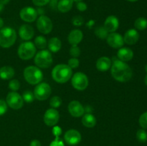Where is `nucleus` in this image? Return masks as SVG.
Segmentation results:
<instances>
[{
  "label": "nucleus",
  "mask_w": 147,
  "mask_h": 146,
  "mask_svg": "<svg viewBox=\"0 0 147 146\" xmlns=\"http://www.w3.org/2000/svg\"><path fill=\"white\" fill-rule=\"evenodd\" d=\"M112 77L116 80L125 82L131 80L132 77V70L126 62L117 60L113 62L111 67Z\"/></svg>",
  "instance_id": "f257e3e1"
},
{
  "label": "nucleus",
  "mask_w": 147,
  "mask_h": 146,
  "mask_svg": "<svg viewBox=\"0 0 147 146\" xmlns=\"http://www.w3.org/2000/svg\"><path fill=\"white\" fill-rule=\"evenodd\" d=\"M73 71L67 64H57L52 71L53 80L58 83H65L71 78Z\"/></svg>",
  "instance_id": "f03ea898"
},
{
  "label": "nucleus",
  "mask_w": 147,
  "mask_h": 146,
  "mask_svg": "<svg viewBox=\"0 0 147 146\" xmlns=\"http://www.w3.org/2000/svg\"><path fill=\"white\" fill-rule=\"evenodd\" d=\"M17 34L14 29L6 27L0 29V46L4 48H9L15 43Z\"/></svg>",
  "instance_id": "7ed1b4c3"
},
{
  "label": "nucleus",
  "mask_w": 147,
  "mask_h": 146,
  "mask_svg": "<svg viewBox=\"0 0 147 146\" xmlns=\"http://www.w3.org/2000/svg\"><path fill=\"white\" fill-rule=\"evenodd\" d=\"M24 77L29 84H37L42 80L43 74L38 67L29 66L24 69Z\"/></svg>",
  "instance_id": "20e7f679"
},
{
  "label": "nucleus",
  "mask_w": 147,
  "mask_h": 146,
  "mask_svg": "<svg viewBox=\"0 0 147 146\" xmlns=\"http://www.w3.org/2000/svg\"><path fill=\"white\" fill-rule=\"evenodd\" d=\"M34 63L40 68H48L53 63V57L48 50H41L34 57Z\"/></svg>",
  "instance_id": "39448f33"
},
{
  "label": "nucleus",
  "mask_w": 147,
  "mask_h": 146,
  "mask_svg": "<svg viewBox=\"0 0 147 146\" xmlns=\"http://www.w3.org/2000/svg\"><path fill=\"white\" fill-rule=\"evenodd\" d=\"M36 53L35 45L31 42L22 43L18 48V55L23 60H30Z\"/></svg>",
  "instance_id": "423d86ee"
},
{
  "label": "nucleus",
  "mask_w": 147,
  "mask_h": 146,
  "mask_svg": "<svg viewBox=\"0 0 147 146\" xmlns=\"http://www.w3.org/2000/svg\"><path fill=\"white\" fill-rule=\"evenodd\" d=\"M51 87L47 83H40L34 90V95L37 100L43 101L48 98L51 94Z\"/></svg>",
  "instance_id": "0eeeda50"
},
{
  "label": "nucleus",
  "mask_w": 147,
  "mask_h": 146,
  "mask_svg": "<svg viewBox=\"0 0 147 146\" xmlns=\"http://www.w3.org/2000/svg\"><path fill=\"white\" fill-rule=\"evenodd\" d=\"M72 85L78 90H84L88 85V79L83 72H76L73 74L71 80Z\"/></svg>",
  "instance_id": "6e6552de"
},
{
  "label": "nucleus",
  "mask_w": 147,
  "mask_h": 146,
  "mask_svg": "<svg viewBox=\"0 0 147 146\" xmlns=\"http://www.w3.org/2000/svg\"><path fill=\"white\" fill-rule=\"evenodd\" d=\"M6 102L7 105L9 106L11 109L19 110L22 108L24 104V100L22 97L17 92H10L8 93L6 98Z\"/></svg>",
  "instance_id": "1a4fd4ad"
},
{
  "label": "nucleus",
  "mask_w": 147,
  "mask_h": 146,
  "mask_svg": "<svg viewBox=\"0 0 147 146\" xmlns=\"http://www.w3.org/2000/svg\"><path fill=\"white\" fill-rule=\"evenodd\" d=\"M37 27L40 32L47 34L53 29V22L47 16L41 15L37 21Z\"/></svg>",
  "instance_id": "9d476101"
},
{
  "label": "nucleus",
  "mask_w": 147,
  "mask_h": 146,
  "mask_svg": "<svg viewBox=\"0 0 147 146\" xmlns=\"http://www.w3.org/2000/svg\"><path fill=\"white\" fill-rule=\"evenodd\" d=\"M60 115L56 109L50 108L45 112L44 122L47 126H55L59 121Z\"/></svg>",
  "instance_id": "9b49d317"
},
{
  "label": "nucleus",
  "mask_w": 147,
  "mask_h": 146,
  "mask_svg": "<svg viewBox=\"0 0 147 146\" xmlns=\"http://www.w3.org/2000/svg\"><path fill=\"white\" fill-rule=\"evenodd\" d=\"M37 11L35 9L31 7H26L22 9L20 12V17L23 21L27 22H32L37 17Z\"/></svg>",
  "instance_id": "f8f14e48"
},
{
  "label": "nucleus",
  "mask_w": 147,
  "mask_h": 146,
  "mask_svg": "<svg viewBox=\"0 0 147 146\" xmlns=\"http://www.w3.org/2000/svg\"><path fill=\"white\" fill-rule=\"evenodd\" d=\"M64 139L66 143L70 145H76L81 140V135L78 130L71 129L65 133Z\"/></svg>",
  "instance_id": "ddd939ff"
},
{
  "label": "nucleus",
  "mask_w": 147,
  "mask_h": 146,
  "mask_svg": "<svg viewBox=\"0 0 147 146\" xmlns=\"http://www.w3.org/2000/svg\"><path fill=\"white\" fill-rule=\"evenodd\" d=\"M106 40H107V43L109 44V45L113 48H121V47H123V44H124L123 37L118 33H111L110 34L108 35Z\"/></svg>",
  "instance_id": "4468645a"
},
{
  "label": "nucleus",
  "mask_w": 147,
  "mask_h": 146,
  "mask_svg": "<svg viewBox=\"0 0 147 146\" xmlns=\"http://www.w3.org/2000/svg\"><path fill=\"white\" fill-rule=\"evenodd\" d=\"M68 110L70 114L74 117H79L83 115L85 109L83 106L77 100H73L68 104Z\"/></svg>",
  "instance_id": "2eb2a0df"
},
{
  "label": "nucleus",
  "mask_w": 147,
  "mask_h": 146,
  "mask_svg": "<svg viewBox=\"0 0 147 146\" xmlns=\"http://www.w3.org/2000/svg\"><path fill=\"white\" fill-rule=\"evenodd\" d=\"M119 21L118 18L115 16H109L106 18L104 22V28L108 31V32H114L119 28Z\"/></svg>",
  "instance_id": "dca6fc26"
},
{
  "label": "nucleus",
  "mask_w": 147,
  "mask_h": 146,
  "mask_svg": "<svg viewBox=\"0 0 147 146\" xmlns=\"http://www.w3.org/2000/svg\"><path fill=\"white\" fill-rule=\"evenodd\" d=\"M34 29L29 24H23L19 29V34L23 40H30L34 36Z\"/></svg>",
  "instance_id": "f3484780"
},
{
  "label": "nucleus",
  "mask_w": 147,
  "mask_h": 146,
  "mask_svg": "<svg viewBox=\"0 0 147 146\" xmlns=\"http://www.w3.org/2000/svg\"><path fill=\"white\" fill-rule=\"evenodd\" d=\"M139 39V34L136 29H129L125 33V35L123 37V41L129 45H133L136 44Z\"/></svg>",
  "instance_id": "a211bd4d"
},
{
  "label": "nucleus",
  "mask_w": 147,
  "mask_h": 146,
  "mask_svg": "<svg viewBox=\"0 0 147 146\" xmlns=\"http://www.w3.org/2000/svg\"><path fill=\"white\" fill-rule=\"evenodd\" d=\"M83 37V32L80 29H73L69 34L68 42L72 46H76L82 41Z\"/></svg>",
  "instance_id": "6ab92c4d"
},
{
  "label": "nucleus",
  "mask_w": 147,
  "mask_h": 146,
  "mask_svg": "<svg viewBox=\"0 0 147 146\" xmlns=\"http://www.w3.org/2000/svg\"><path fill=\"white\" fill-rule=\"evenodd\" d=\"M117 57L119 60L122 62L130 61L134 57V52L131 49L127 47L121 48L117 52Z\"/></svg>",
  "instance_id": "aec40b11"
},
{
  "label": "nucleus",
  "mask_w": 147,
  "mask_h": 146,
  "mask_svg": "<svg viewBox=\"0 0 147 146\" xmlns=\"http://www.w3.org/2000/svg\"><path fill=\"white\" fill-rule=\"evenodd\" d=\"M111 66V60L107 57H102L96 62V67L100 72H106Z\"/></svg>",
  "instance_id": "412c9836"
},
{
  "label": "nucleus",
  "mask_w": 147,
  "mask_h": 146,
  "mask_svg": "<svg viewBox=\"0 0 147 146\" xmlns=\"http://www.w3.org/2000/svg\"><path fill=\"white\" fill-rule=\"evenodd\" d=\"M14 69L9 66H4L0 68V77L2 80H10L14 77Z\"/></svg>",
  "instance_id": "4be33fe9"
},
{
  "label": "nucleus",
  "mask_w": 147,
  "mask_h": 146,
  "mask_svg": "<svg viewBox=\"0 0 147 146\" xmlns=\"http://www.w3.org/2000/svg\"><path fill=\"white\" fill-rule=\"evenodd\" d=\"M73 0H60L57 3V9L60 12L65 13L73 7Z\"/></svg>",
  "instance_id": "5701e85b"
},
{
  "label": "nucleus",
  "mask_w": 147,
  "mask_h": 146,
  "mask_svg": "<svg viewBox=\"0 0 147 146\" xmlns=\"http://www.w3.org/2000/svg\"><path fill=\"white\" fill-rule=\"evenodd\" d=\"M47 45H48V48L50 50V52H57L61 49L62 43L61 41L57 37H53L49 40Z\"/></svg>",
  "instance_id": "b1692460"
},
{
  "label": "nucleus",
  "mask_w": 147,
  "mask_h": 146,
  "mask_svg": "<svg viewBox=\"0 0 147 146\" xmlns=\"http://www.w3.org/2000/svg\"><path fill=\"white\" fill-rule=\"evenodd\" d=\"M82 123L87 127H93L96 125V119L90 113H87L83 115L82 118Z\"/></svg>",
  "instance_id": "393cba45"
},
{
  "label": "nucleus",
  "mask_w": 147,
  "mask_h": 146,
  "mask_svg": "<svg viewBox=\"0 0 147 146\" xmlns=\"http://www.w3.org/2000/svg\"><path fill=\"white\" fill-rule=\"evenodd\" d=\"M134 27L139 30H144L147 27V19L144 17H139L135 21Z\"/></svg>",
  "instance_id": "a878e982"
},
{
  "label": "nucleus",
  "mask_w": 147,
  "mask_h": 146,
  "mask_svg": "<svg viewBox=\"0 0 147 146\" xmlns=\"http://www.w3.org/2000/svg\"><path fill=\"white\" fill-rule=\"evenodd\" d=\"M34 45L39 49H45L47 45V40L42 36H38V37H36V39L34 40Z\"/></svg>",
  "instance_id": "bb28decb"
},
{
  "label": "nucleus",
  "mask_w": 147,
  "mask_h": 146,
  "mask_svg": "<svg viewBox=\"0 0 147 146\" xmlns=\"http://www.w3.org/2000/svg\"><path fill=\"white\" fill-rule=\"evenodd\" d=\"M95 34L101 40H104L106 39L108 37V31L104 28V27H98L95 30Z\"/></svg>",
  "instance_id": "cd10ccee"
},
{
  "label": "nucleus",
  "mask_w": 147,
  "mask_h": 146,
  "mask_svg": "<svg viewBox=\"0 0 147 146\" xmlns=\"http://www.w3.org/2000/svg\"><path fill=\"white\" fill-rule=\"evenodd\" d=\"M136 138L140 143H146L147 141V133L144 129H140L136 133Z\"/></svg>",
  "instance_id": "c85d7f7f"
},
{
  "label": "nucleus",
  "mask_w": 147,
  "mask_h": 146,
  "mask_svg": "<svg viewBox=\"0 0 147 146\" xmlns=\"http://www.w3.org/2000/svg\"><path fill=\"white\" fill-rule=\"evenodd\" d=\"M62 104V99L58 96H54L50 99V104L53 108L56 109L60 107Z\"/></svg>",
  "instance_id": "c756f323"
},
{
  "label": "nucleus",
  "mask_w": 147,
  "mask_h": 146,
  "mask_svg": "<svg viewBox=\"0 0 147 146\" xmlns=\"http://www.w3.org/2000/svg\"><path fill=\"white\" fill-rule=\"evenodd\" d=\"M23 100L26 102L31 103L32 102L33 100L34 99V95L30 90H26L23 92L22 94Z\"/></svg>",
  "instance_id": "7c9ffc66"
},
{
  "label": "nucleus",
  "mask_w": 147,
  "mask_h": 146,
  "mask_svg": "<svg viewBox=\"0 0 147 146\" xmlns=\"http://www.w3.org/2000/svg\"><path fill=\"white\" fill-rule=\"evenodd\" d=\"M20 83L17 80H11L9 83V88L13 92H16L20 89Z\"/></svg>",
  "instance_id": "2f4dec72"
},
{
  "label": "nucleus",
  "mask_w": 147,
  "mask_h": 146,
  "mask_svg": "<svg viewBox=\"0 0 147 146\" xmlns=\"http://www.w3.org/2000/svg\"><path fill=\"white\" fill-rule=\"evenodd\" d=\"M139 124L144 129L147 128V112L144 113L139 117Z\"/></svg>",
  "instance_id": "473e14b6"
},
{
  "label": "nucleus",
  "mask_w": 147,
  "mask_h": 146,
  "mask_svg": "<svg viewBox=\"0 0 147 146\" xmlns=\"http://www.w3.org/2000/svg\"><path fill=\"white\" fill-rule=\"evenodd\" d=\"M70 54L73 57L77 58L80 56V50L77 45L76 46H72L70 50Z\"/></svg>",
  "instance_id": "72a5a7b5"
},
{
  "label": "nucleus",
  "mask_w": 147,
  "mask_h": 146,
  "mask_svg": "<svg viewBox=\"0 0 147 146\" xmlns=\"http://www.w3.org/2000/svg\"><path fill=\"white\" fill-rule=\"evenodd\" d=\"M79 64H80L79 60H78L77 58L73 57V58L70 59V60H68V64H67V65H68L71 69H76L78 67Z\"/></svg>",
  "instance_id": "f704fd0d"
},
{
  "label": "nucleus",
  "mask_w": 147,
  "mask_h": 146,
  "mask_svg": "<svg viewBox=\"0 0 147 146\" xmlns=\"http://www.w3.org/2000/svg\"><path fill=\"white\" fill-rule=\"evenodd\" d=\"M72 22L75 26H81L84 23V19L80 16H76L72 19Z\"/></svg>",
  "instance_id": "c9c22d12"
},
{
  "label": "nucleus",
  "mask_w": 147,
  "mask_h": 146,
  "mask_svg": "<svg viewBox=\"0 0 147 146\" xmlns=\"http://www.w3.org/2000/svg\"><path fill=\"white\" fill-rule=\"evenodd\" d=\"M7 111V104L4 100H0V116L5 114Z\"/></svg>",
  "instance_id": "e433bc0d"
},
{
  "label": "nucleus",
  "mask_w": 147,
  "mask_h": 146,
  "mask_svg": "<svg viewBox=\"0 0 147 146\" xmlns=\"http://www.w3.org/2000/svg\"><path fill=\"white\" fill-rule=\"evenodd\" d=\"M50 1V0H32L33 4L37 7H43L48 4Z\"/></svg>",
  "instance_id": "4c0bfd02"
},
{
  "label": "nucleus",
  "mask_w": 147,
  "mask_h": 146,
  "mask_svg": "<svg viewBox=\"0 0 147 146\" xmlns=\"http://www.w3.org/2000/svg\"><path fill=\"white\" fill-rule=\"evenodd\" d=\"M50 146H65V145L63 142L59 139V137H55V140H53V141L52 142Z\"/></svg>",
  "instance_id": "58836bf2"
},
{
  "label": "nucleus",
  "mask_w": 147,
  "mask_h": 146,
  "mask_svg": "<svg viewBox=\"0 0 147 146\" xmlns=\"http://www.w3.org/2000/svg\"><path fill=\"white\" fill-rule=\"evenodd\" d=\"M76 7H77L78 9L80 11H84L87 9V5H86V4L84 2H82V1L77 3Z\"/></svg>",
  "instance_id": "ea45409f"
},
{
  "label": "nucleus",
  "mask_w": 147,
  "mask_h": 146,
  "mask_svg": "<svg viewBox=\"0 0 147 146\" xmlns=\"http://www.w3.org/2000/svg\"><path fill=\"white\" fill-rule=\"evenodd\" d=\"M61 133H62V130L60 127H58V126H55V127H54V128H53V135L55 136V137H59V136L60 135V134H61Z\"/></svg>",
  "instance_id": "a19ab883"
},
{
  "label": "nucleus",
  "mask_w": 147,
  "mask_h": 146,
  "mask_svg": "<svg viewBox=\"0 0 147 146\" xmlns=\"http://www.w3.org/2000/svg\"><path fill=\"white\" fill-rule=\"evenodd\" d=\"M30 146H41V143L38 140H33L30 143Z\"/></svg>",
  "instance_id": "79ce46f5"
},
{
  "label": "nucleus",
  "mask_w": 147,
  "mask_h": 146,
  "mask_svg": "<svg viewBox=\"0 0 147 146\" xmlns=\"http://www.w3.org/2000/svg\"><path fill=\"white\" fill-rule=\"evenodd\" d=\"M0 1H1V3H2L4 5H5V4H7L9 2L10 0H0Z\"/></svg>",
  "instance_id": "37998d69"
},
{
  "label": "nucleus",
  "mask_w": 147,
  "mask_h": 146,
  "mask_svg": "<svg viewBox=\"0 0 147 146\" xmlns=\"http://www.w3.org/2000/svg\"><path fill=\"white\" fill-rule=\"evenodd\" d=\"M3 25H4V21H3L2 19L0 18V29H2Z\"/></svg>",
  "instance_id": "c03bdc74"
},
{
  "label": "nucleus",
  "mask_w": 147,
  "mask_h": 146,
  "mask_svg": "<svg viewBox=\"0 0 147 146\" xmlns=\"http://www.w3.org/2000/svg\"><path fill=\"white\" fill-rule=\"evenodd\" d=\"M4 4H2V3H1V1H0V12H1V11H2L3 10V9H4Z\"/></svg>",
  "instance_id": "a18cd8bd"
},
{
  "label": "nucleus",
  "mask_w": 147,
  "mask_h": 146,
  "mask_svg": "<svg viewBox=\"0 0 147 146\" xmlns=\"http://www.w3.org/2000/svg\"><path fill=\"white\" fill-rule=\"evenodd\" d=\"M144 82H145V84H146V85H147V74H146V77H145V79H144Z\"/></svg>",
  "instance_id": "49530a36"
},
{
  "label": "nucleus",
  "mask_w": 147,
  "mask_h": 146,
  "mask_svg": "<svg viewBox=\"0 0 147 146\" xmlns=\"http://www.w3.org/2000/svg\"><path fill=\"white\" fill-rule=\"evenodd\" d=\"M83 0H73V1H76V3H78V2H80V1H82Z\"/></svg>",
  "instance_id": "de8ad7c7"
},
{
  "label": "nucleus",
  "mask_w": 147,
  "mask_h": 146,
  "mask_svg": "<svg viewBox=\"0 0 147 146\" xmlns=\"http://www.w3.org/2000/svg\"><path fill=\"white\" fill-rule=\"evenodd\" d=\"M127 1H131V2H135V1H138V0H127Z\"/></svg>",
  "instance_id": "09e8293b"
},
{
  "label": "nucleus",
  "mask_w": 147,
  "mask_h": 146,
  "mask_svg": "<svg viewBox=\"0 0 147 146\" xmlns=\"http://www.w3.org/2000/svg\"><path fill=\"white\" fill-rule=\"evenodd\" d=\"M145 70H146V72H147V64L146 66H145Z\"/></svg>",
  "instance_id": "8fccbe9b"
}]
</instances>
